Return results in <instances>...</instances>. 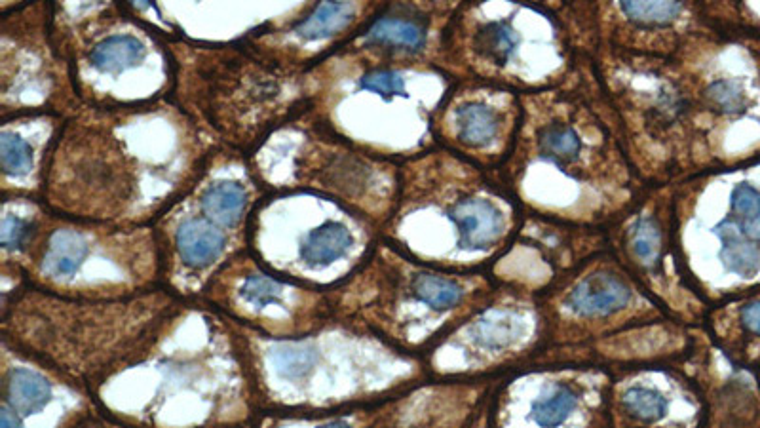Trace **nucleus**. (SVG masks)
Masks as SVG:
<instances>
[{"label":"nucleus","instance_id":"nucleus-1","mask_svg":"<svg viewBox=\"0 0 760 428\" xmlns=\"http://www.w3.org/2000/svg\"><path fill=\"white\" fill-rule=\"evenodd\" d=\"M219 149L171 99L65 118L44 202L57 214L147 227L189 191Z\"/></svg>","mask_w":760,"mask_h":428},{"label":"nucleus","instance_id":"nucleus-2","mask_svg":"<svg viewBox=\"0 0 760 428\" xmlns=\"http://www.w3.org/2000/svg\"><path fill=\"white\" fill-rule=\"evenodd\" d=\"M521 109L512 153L496 174L525 212L607 229L650 189L586 54L559 86L521 94Z\"/></svg>","mask_w":760,"mask_h":428},{"label":"nucleus","instance_id":"nucleus-3","mask_svg":"<svg viewBox=\"0 0 760 428\" xmlns=\"http://www.w3.org/2000/svg\"><path fill=\"white\" fill-rule=\"evenodd\" d=\"M95 402L133 428H251L261 415L236 331L202 301H185Z\"/></svg>","mask_w":760,"mask_h":428},{"label":"nucleus","instance_id":"nucleus-4","mask_svg":"<svg viewBox=\"0 0 760 428\" xmlns=\"http://www.w3.org/2000/svg\"><path fill=\"white\" fill-rule=\"evenodd\" d=\"M523 215L496 172L436 145L401 162L398 202L382 238L437 269L479 273L508 252Z\"/></svg>","mask_w":760,"mask_h":428},{"label":"nucleus","instance_id":"nucleus-5","mask_svg":"<svg viewBox=\"0 0 760 428\" xmlns=\"http://www.w3.org/2000/svg\"><path fill=\"white\" fill-rule=\"evenodd\" d=\"M230 324L244 352L261 413L356 408L430 379L422 358L337 318L297 339H270Z\"/></svg>","mask_w":760,"mask_h":428},{"label":"nucleus","instance_id":"nucleus-6","mask_svg":"<svg viewBox=\"0 0 760 428\" xmlns=\"http://www.w3.org/2000/svg\"><path fill=\"white\" fill-rule=\"evenodd\" d=\"M0 198V265L23 274L27 286L92 301L162 286L152 225L120 227L57 214L44 200Z\"/></svg>","mask_w":760,"mask_h":428},{"label":"nucleus","instance_id":"nucleus-7","mask_svg":"<svg viewBox=\"0 0 760 428\" xmlns=\"http://www.w3.org/2000/svg\"><path fill=\"white\" fill-rule=\"evenodd\" d=\"M185 305L166 288L122 299H71L21 286L0 297V341L97 394L130 368Z\"/></svg>","mask_w":760,"mask_h":428},{"label":"nucleus","instance_id":"nucleus-8","mask_svg":"<svg viewBox=\"0 0 760 428\" xmlns=\"http://www.w3.org/2000/svg\"><path fill=\"white\" fill-rule=\"evenodd\" d=\"M453 84L436 65L386 63L344 46L304 75L306 111L361 151L401 164L436 147L434 118Z\"/></svg>","mask_w":760,"mask_h":428},{"label":"nucleus","instance_id":"nucleus-9","mask_svg":"<svg viewBox=\"0 0 760 428\" xmlns=\"http://www.w3.org/2000/svg\"><path fill=\"white\" fill-rule=\"evenodd\" d=\"M498 288L491 271L451 273L380 236L356 273L327 292L333 318L422 358L479 311Z\"/></svg>","mask_w":760,"mask_h":428},{"label":"nucleus","instance_id":"nucleus-10","mask_svg":"<svg viewBox=\"0 0 760 428\" xmlns=\"http://www.w3.org/2000/svg\"><path fill=\"white\" fill-rule=\"evenodd\" d=\"M171 101L217 145L253 155L308 109L304 75L253 54L246 44L170 40Z\"/></svg>","mask_w":760,"mask_h":428},{"label":"nucleus","instance_id":"nucleus-11","mask_svg":"<svg viewBox=\"0 0 760 428\" xmlns=\"http://www.w3.org/2000/svg\"><path fill=\"white\" fill-rule=\"evenodd\" d=\"M578 56L559 4L458 2L439 69L455 80L532 94L565 82Z\"/></svg>","mask_w":760,"mask_h":428},{"label":"nucleus","instance_id":"nucleus-12","mask_svg":"<svg viewBox=\"0 0 760 428\" xmlns=\"http://www.w3.org/2000/svg\"><path fill=\"white\" fill-rule=\"evenodd\" d=\"M52 37L82 105L118 109L171 98L168 39L128 2H52Z\"/></svg>","mask_w":760,"mask_h":428},{"label":"nucleus","instance_id":"nucleus-13","mask_svg":"<svg viewBox=\"0 0 760 428\" xmlns=\"http://www.w3.org/2000/svg\"><path fill=\"white\" fill-rule=\"evenodd\" d=\"M266 195L247 156L215 149L196 183L152 223L162 288L196 301L232 257L249 250L251 219Z\"/></svg>","mask_w":760,"mask_h":428},{"label":"nucleus","instance_id":"nucleus-14","mask_svg":"<svg viewBox=\"0 0 760 428\" xmlns=\"http://www.w3.org/2000/svg\"><path fill=\"white\" fill-rule=\"evenodd\" d=\"M382 229L327 196L268 193L249 229V252L274 273L329 292L379 244Z\"/></svg>","mask_w":760,"mask_h":428},{"label":"nucleus","instance_id":"nucleus-15","mask_svg":"<svg viewBox=\"0 0 760 428\" xmlns=\"http://www.w3.org/2000/svg\"><path fill=\"white\" fill-rule=\"evenodd\" d=\"M249 164L266 193L327 196L380 229L398 202L401 164L361 151L308 111L268 137Z\"/></svg>","mask_w":760,"mask_h":428},{"label":"nucleus","instance_id":"nucleus-16","mask_svg":"<svg viewBox=\"0 0 760 428\" xmlns=\"http://www.w3.org/2000/svg\"><path fill=\"white\" fill-rule=\"evenodd\" d=\"M536 299L544 351L582 347L618 331L671 320L608 250L591 255Z\"/></svg>","mask_w":760,"mask_h":428},{"label":"nucleus","instance_id":"nucleus-17","mask_svg":"<svg viewBox=\"0 0 760 428\" xmlns=\"http://www.w3.org/2000/svg\"><path fill=\"white\" fill-rule=\"evenodd\" d=\"M544 320L536 295L508 286L424 356L430 379L496 381L527 368L544 351Z\"/></svg>","mask_w":760,"mask_h":428},{"label":"nucleus","instance_id":"nucleus-18","mask_svg":"<svg viewBox=\"0 0 760 428\" xmlns=\"http://www.w3.org/2000/svg\"><path fill=\"white\" fill-rule=\"evenodd\" d=\"M82 107L52 37V2H0V120Z\"/></svg>","mask_w":760,"mask_h":428},{"label":"nucleus","instance_id":"nucleus-19","mask_svg":"<svg viewBox=\"0 0 760 428\" xmlns=\"http://www.w3.org/2000/svg\"><path fill=\"white\" fill-rule=\"evenodd\" d=\"M673 193L675 185L650 187L608 225L607 250L671 320L700 328L709 307L690 286L677 253Z\"/></svg>","mask_w":760,"mask_h":428},{"label":"nucleus","instance_id":"nucleus-20","mask_svg":"<svg viewBox=\"0 0 760 428\" xmlns=\"http://www.w3.org/2000/svg\"><path fill=\"white\" fill-rule=\"evenodd\" d=\"M612 373L591 364H532L489 394L491 428H610Z\"/></svg>","mask_w":760,"mask_h":428},{"label":"nucleus","instance_id":"nucleus-21","mask_svg":"<svg viewBox=\"0 0 760 428\" xmlns=\"http://www.w3.org/2000/svg\"><path fill=\"white\" fill-rule=\"evenodd\" d=\"M196 301L270 339L304 337L333 320L327 292L270 271L249 250L232 257Z\"/></svg>","mask_w":760,"mask_h":428},{"label":"nucleus","instance_id":"nucleus-22","mask_svg":"<svg viewBox=\"0 0 760 428\" xmlns=\"http://www.w3.org/2000/svg\"><path fill=\"white\" fill-rule=\"evenodd\" d=\"M569 25L582 54L608 46L662 58L711 27L700 2H574L569 4Z\"/></svg>","mask_w":760,"mask_h":428},{"label":"nucleus","instance_id":"nucleus-23","mask_svg":"<svg viewBox=\"0 0 760 428\" xmlns=\"http://www.w3.org/2000/svg\"><path fill=\"white\" fill-rule=\"evenodd\" d=\"M521 94L481 80H455L434 118V141L475 166L498 172L521 124Z\"/></svg>","mask_w":760,"mask_h":428},{"label":"nucleus","instance_id":"nucleus-24","mask_svg":"<svg viewBox=\"0 0 760 428\" xmlns=\"http://www.w3.org/2000/svg\"><path fill=\"white\" fill-rule=\"evenodd\" d=\"M379 0L297 2L246 42L259 58L293 73H308L358 37L379 12Z\"/></svg>","mask_w":760,"mask_h":428},{"label":"nucleus","instance_id":"nucleus-25","mask_svg":"<svg viewBox=\"0 0 760 428\" xmlns=\"http://www.w3.org/2000/svg\"><path fill=\"white\" fill-rule=\"evenodd\" d=\"M690 358L610 370V428H702L707 404Z\"/></svg>","mask_w":760,"mask_h":428},{"label":"nucleus","instance_id":"nucleus-26","mask_svg":"<svg viewBox=\"0 0 760 428\" xmlns=\"http://www.w3.org/2000/svg\"><path fill=\"white\" fill-rule=\"evenodd\" d=\"M607 248V229L578 227L525 212L512 246L494 263L491 274L500 286L538 297Z\"/></svg>","mask_w":760,"mask_h":428},{"label":"nucleus","instance_id":"nucleus-27","mask_svg":"<svg viewBox=\"0 0 760 428\" xmlns=\"http://www.w3.org/2000/svg\"><path fill=\"white\" fill-rule=\"evenodd\" d=\"M95 396L0 341V428H73Z\"/></svg>","mask_w":760,"mask_h":428},{"label":"nucleus","instance_id":"nucleus-28","mask_svg":"<svg viewBox=\"0 0 760 428\" xmlns=\"http://www.w3.org/2000/svg\"><path fill=\"white\" fill-rule=\"evenodd\" d=\"M297 2H128L139 20L166 39L242 44Z\"/></svg>","mask_w":760,"mask_h":428},{"label":"nucleus","instance_id":"nucleus-29","mask_svg":"<svg viewBox=\"0 0 760 428\" xmlns=\"http://www.w3.org/2000/svg\"><path fill=\"white\" fill-rule=\"evenodd\" d=\"M458 2H382L350 48L403 65H436Z\"/></svg>","mask_w":760,"mask_h":428},{"label":"nucleus","instance_id":"nucleus-30","mask_svg":"<svg viewBox=\"0 0 760 428\" xmlns=\"http://www.w3.org/2000/svg\"><path fill=\"white\" fill-rule=\"evenodd\" d=\"M700 339V328H690L675 320H658L629 330L612 333L599 341L570 349L540 352L532 364H591L607 370L633 368L688 360Z\"/></svg>","mask_w":760,"mask_h":428},{"label":"nucleus","instance_id":"nucleus-31","mask_svg":"<svg viewBox=\"0 0 760 428\" xmlns=\"http://www.w3.org/2000/svg\"><path fill=\"white\" fill-rule=\"evenodd\" d=\"M63 122L46 113L0 120V196L44 200Z\"/></svg>","mask_w":760,"mask_h":428},{"label":"nucleus","instance_id":"nucleus-32","mask_svg":"<svg viewBox=\"0 0 760 428\" xmlns=\"http://www.w3.org/2000/svg\"><path fill=\"white\" fill-rule=\"evenodd\" d=\"M382 402L325 413H261L253 428H384Z\"/></svg>","mask_w":760,"mask_h":428},{"label":"nucleus","instance_id":"nucleus-33","mask_svg":"<svg viewBox=\"0 0 760 428\" xmlns=\"http://www.w3.org/2000/svg\"><path fill=\"white\" fill-rule=\"evenodd\" d=\"M73 428H133L126 423H122L120 419H116L113 415H109L107 411L97 408L92 409L86 417H82Z\"/></svg>","mask_w":760,"mask_h":428},{"label":"nucleus","instance_id":"nucleus-34","mask_svg":"<svg viewBox=\"0 0 760 428\" xmlns=\"http://www.w3.org/2000/svg\"><path fill=\"white\" fill-rule=\"evenodd\" d=\"M483 428H491V425H489V402H487V423H485V427Z\"/></svg>","mask_w":760,"mask_h":428}]
</instances>
